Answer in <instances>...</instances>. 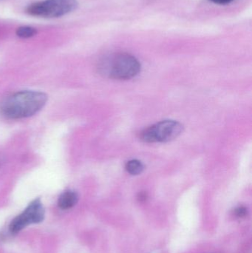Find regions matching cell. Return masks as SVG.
<instances>
[{"label": "cell", "instance_id": "6da1fadb", "mask_svg": "<svg viewBox=\"0 0 252 253\" xmlns=\"http://www.w3.org/2000/svg\"><path fill=\"white\" fill-rule=\"evenodd\" d=\"M47 101L42 92L25 90L7 98L1 107V113L10 120L28 118L39 112Z\"/></svg>", "mask_w": 252, "mask_h": 253}, {"label": "cell", "instance_id": "7a4b0ae2", "mask_svg": "<svg viewBox=\"0 0 252 253\" xmlns=\"http://www.w3.org/2000/svg\"><path fill=\"white\" fill-rule=\"evenodd\" d=\"M99 70L101 74L108 78L130 80L140 73L141 64L135 56L129 53H112L101 60Z\"/></svg>", "mask_w": 252, "mask_h": 253}, {"label": "cell", "instance_id": "3957f363", "mask_svg": "<svg viewBox=\"0 0 252 253\" xmlns=\"http://www.w3.org/2000/svg\"><path fill=\"white\" fill-rule=\"evenodd\" d=\"M77 7L76 0H44L28 6L27 12L31 16L57 18L71 13Z\"/></svg>", "mask_w": 252, "mask_h": 253}, {"label": "cell", "instance_id": "277c9868", "mask_svg": "<svg viewBox=\"0 0 252 253\" xmlns=\"http://www.w3.org/2000/svg\"><path fill=\"white\" fill-rule=\"evenodd\" d=\"M183 126L179 122L164 120L144 129L140 139L146 143L168 142L182 133Z\"/></svg>", "mask_w": 252, "mask_h": 253}, {"label": "cell", "instance_id": "5b68a950", "mask_svg": "<svg viewBox=\"0 0 252 253\" xmlns=\"http://www.w3.org/2000/svg\"><path fill=\"white\" fill-rule=\"evenodd\" d=\"M44 213L45 211L41 200L35 199L10 222L9 227L10 233L16 234L30 224L41 223L44 220Z\"/></svg>", "mask_w": 252, "mask_h": 253}, {"label": "cell", "instance_id": "8992f818", "mask_svg": "<svg viewBox=\"0 0 252 253\" xmlns=\"http://www.w3.org/2000/svg\"><path fill=\"white\" fill-rule=\"evenodd\" d=\"M78 196L75 191L68 190L59 196L58 205L62 210H69L78 203Z\"/></svg>", "mask_w": 252, "mask_h": 253}, {"label": "cell", "instance_id": "52a82bcc", "mask_svg": "<svg viewBox=\"0 0 252 253\" xmlns=\"http://www.w3.org/2000/svg\"><path fill=\"white\" fill-rule=\"evenodd\" d=\"M126 170L132 175H138L144 169V166L142 162L137 159L129 161L126 165Z\"/></svg>", "mask_w": 252, "mask_h": 253}, {"label": "cell", "instance_id": "ba28073f", "mask_svg": "<svg viewBox=\"0 0 252 253\" xmlns=\"http://www.w3.org/2000/svg\"><path fill=\"white\" fill-rule=\"evenodd\" d=\"M36 34V30L32 27L22 26L18 28L16 35L21 38L26 39L34 37Z\"/></svg>", "mask_w": 252, "mask_h": 253}, {"label": "cell", "instance_id": "9c48e42d", "mask_svg": "<svg viewBox=\"0 0 252 253\" xmlns=\"http://www.w3.org/2000/svg\"><path fill=\"white\" fill-rule=\"evenodd\" d=\"M234 214L235 216L238 218H243V217L246 216L247 214V209L245 207H238L234 211Z\"/></svg>", "mask_w": 252, "mask_h": 253}, {"label": "cell", "instance_id": "30bf717a", "mask_svg": "<svg viewBox=\"0 0 252 253\" xmlns=\"http://www.w3.org/2000/svg\"><path fill=\"white\" fill-rule=\"evenodd\" d=\"M212 2L216 3V4H226L228 3L232 2L234 0H210Z\"/></svg>", "mask_w": 252, "mask_h": 253}, {"label": "cell", "instance_id": "8fae6325", "mask_svg": "<svg viewBox=\"0 0 252 253\" xmlns=\"http://www.w3.org/2000/svg\"><path fill=\"white\" fill-rule=\"evenodd\" d=\"M138 199H139L140 202H144V201H146V199H147V195H146V193H144V192H142V193H139Z\"/></svg>", "mask_w": 252, "mask_h": 253}]
</instances>
